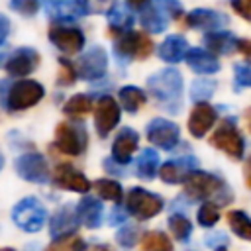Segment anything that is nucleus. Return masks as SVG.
<instances>
[{
	"mask_svg": "<svg viewBox=\"0 0 251 251\" xmlns=\"http://www.w3.org/2000/svg\"><path fill=\"white\" fill-rule=\"evenodd\" d=\"M227 224L231 227V231L245 239V241H251V218L243 212V210H231L227 212Z\"/></svg>",
	"mask_w": 251,
	"mask_h": 251,
	"instance_id": "29",
	"label": "nucleus"
},
{
	"mask_svg": "<svg viewBox=\"0 0 251 251\" xmlns=\"http://www.w3.org/2000/svg\"><path fill=\"white\" fill-rule=\"evenodd\" d=\"M233 75H235V86H237V88H247V86H251V67H249V65L237 63V65L233 67Z\"/></svg>",
	"mask_w": 251,
	"mask_h": 251,
	"instance_id": "41",
	"label": "nucleus"
},
{
	"mask_svg": "<svg viewBox=\"0 0 251 251\" xmlns=\"http://www.w3.org/2000/svg\"><path fill=\"white\" fill-rule=\"evenodd\" d=\"M124 222H126V212L116 204V208L112 210V216H110V224L118 226V224H124Z\"/></svg>",
	"mask_w": 251,
	"mask_h": 251,
	"instance_id": "46",
	"label": "nucleus"
},
{
	"mask_svg": "<svg viewBox=\"0 0 251 251\" xmlns=\"http://www.w3.org/2000/svg\"><path fill=\"white\" fill-rule=\"evenodd\" d=\"M139 143V133L131 127H122L112 143V159L118 165H127L131 161L133 151L137 149Z\"/></svg>",
	"mask_w": 251,
	"mask_h": 251,
	"instance_id": "19",
	"label": "nucleus"
},
{
	"mask_svg": "<svg viewBox=\"0 0 251 251\" xmlns=\"http://www.w3.org/2000/svg\"><path fill=\"white\" fill-rule=\"evenodd\" d=\"M231 8L243 20H251V0H231Z\"/></svg>",
	"mask_w": 251,
	"mask_h": 251,
	"instance_id": "43",
	"label": "nucleus"
},
{
	"mask_svg": "<svg viewBox=\"0 0 251 251\" xmlns=\"http://www.w3.org/2000/svg\"><path fill=\"white\" fill-rule=\"evenodd\" d=\"M245 182H247V186L251 188V157L245 161Z\"/></svg>",
	"mask_w": 251,
	"mask_h": 251,
	"instance_id": "51",
	"label": "nucleus"
},
{
	"mask_svg": "<svg viewBox=\"0 0 251 251\" xmlns=\"http://www.w3.org/2000/svg\"><path fill=\"white\" fill-rule=\"evenodd\" d=\"M45 10L57 22L76 20L86 14L84 6L78 0H45Z\"/></svg>",
	"mask_w": 251,
	"mask_h": 251,
	"instance_id": "22",
	"label": "nucleus"
},
{
	"mask_svg": "<svg viewBox=\"0 0 251 251\" xmlns=\"http://www.w3.org/2000/svg\"><path fill=\"white\" fill-rule=\"evenodd\" d=\"M206 245H212V247L220 249V247L227 245V237L224 233H214V237H206Z\"/></svg>",
	"mask_w": 251,
	"mask_h": 251,
	"instance_id": "45",
	"label": "nucleus"
},
{
	"mask_svg": "<svg viewBox=\"0 0 251 251\" xmlns=\"http://www.w3.org/2000/svg\"><path fill=\"white\" fill-rule=\"evenodd\" d=\"M163 208H165V200L159 194L149 192V190H145L141 186L129 188V192L126 196V210H127V214H131L139 222L155 218L157 214L163 212Z\"/></svg>",
	"mask_w": 251,
	"mask_h": 251,
	"instance_id": "5",
	"label": "nucleus"
},
{
	"mask_svg": "<svg viewBox=\"0 0 251 251\" xmlns=\"http://www.w3.org/2000/svg\"><path fill=\"white\" fill-rule=\"evenodd\" d=\"M159 171V153L153 147L141 149L139 157L135 159V175L141 180H153Z\"/></svg>",
	"mask_w": 251,
	"mask_h": 251,
	"instance_id": "26",
	"label": "nucleus"
},
{
	"mask_svg": "<svg viewBox=\"0 0 251 251\" xmlns=\"http://www.w3.org/2000/svg\"><path fill=\"white\" fill-rule=\"evenodd\" d=\"M94 188L96 192L104 198V200H110V202H116L120 204L122 198H124V188L118 180H112V178H98L94 180Z\"/></svg>",
	"mask_w": 251,
	"mask_h": 251,
	"instance_id": "31",
	"label": "nucleus"
},
{
	"mask_svg": "<svg viewBox=\"0 0 251 251\" xmlns=\"http://www.w3.org/2000/svg\"><path fill=\"white\" fill-rule=\"evenodd\" d=\"M8 33H10V20L4 14H0V45L6 41Z\"/></svg>",
	"mask_w": 251,
	"mask_h": 251,
	"instance_id": "47",
	"label": "nucleus"
},
{
	"mask_svg": "<svg viewBox=\"0 0 251 251\" xmlns=\"http://www.w3.org/2000/svg\"><path fill=\"white\" fill-rule=\"evenodd\" d=\"M108 22L112 29H118V33L129 31L131 24H133V14L129 8H124L120 4H116L110 12H108Z\"/></svg>",
	"mask_w": 251,
	"mask_h": 251,
	"instance_id": "30",
	"label": "nucleus"
},
{
	"mask_svg": "<svg viewBox=\"0 0 251 251\" xmlns=\"http://www.w3.org/2000/svg\"><path fill=\"white\" fill-rule=\"evenodd\" d=\"M90 110H92V96L90 94H75L63 106V112L69 116H82V114H88Z\"/></svg>",
	"mask_w": 251,
	"mask_h": 251,
	"instance_id": "34",
	"label": "nucleus"
},
{
	"mask_svg": "<svg viewBox=\"0 0 251 251\" xmlns=\"http://www.w3.org/2000/svg\"><path fill=\"white\" fill-rule=\"evenodd\" d=\"M84 251H112V247L106 243H86Z\"/></svg>",
	"mask_w": 251,
	"mask_h": 251,
	"instance_id": "49",
	"label": "nucleus"
},
{
	"mask_svg": "<svg viewBox=\"0 0 251 251\" xmlns=\"http://www.w3.org/2000/svg\"><path fill=\"white\" fill-rule=\"evenodd\" d=\"M218 112L206 102H198L188 116V131L192 137H204L216 124Z\"/></svg>",
	"mask_w": 251,
	"mask_h": 251,
	"instance_id": "17",
	"label": "nucleus"
},
{
	"mask_svg": "<svg viewBox=\"0 0 251 251\" xmlns=\"http://www.w3.org/2000/svg\"><path fill=\"white\" fill-rule=\"evenodd\" d=\"M55 145L61 153L78 157L88 147V131L82 122H61L55 129Z\"/></svg>",
	"mask_w": 251,
	"mask_h": 251,
	"instance_id": "4",
	"label": "nucleus"
},
{
	"mask_svg": "<svg viewBox=\"0 0 251 251\" xmlns=\"http://www.w3.org/2000/svg\"><path fill=\"white\" fill-rule=\"evenodd\" d=\"M122 120V108L118 106V102L104 94L100 96L96 108H94V127H96V133L100 137H106L110 135V131L120 124Z\"/></svg>",
	"mask_w": 251,
	"mask_h": 251,
	"instance_id": "11",
	"label": "nucleus"
},
{
	"mask_svg": "<svg viewBox=\"0 0 251 251\" xmlns=\"http://www.w3.org/2000/svg\"><path fill=\"white\" fill-rule=\"evenodd\" d=\"M118 98H120V106L129 114L139 112V108L147 102V94L141 88L131 86V84L129 86H122L120 92H118Z\"/></svg>",
	"mask_w": 251,
	"mask_h": 251,
	"instance_id": "27",
	"label": "nucleus"
},
{
	"mask_svg": "<svg viewBox=\"0 0 251 251\" xmlns=\"http://www.w3.org/2000/svg\"><path fill=\"white\" fill-rule=\"evenodd\" d=\"M188 53V41L182 35H169L159 45V57L165 63H178Z\"/></svg>",
	"mask_w": 251,
	"mask_h": 251,
	"instance_id": "25",
	"label": "nucleus"
},
{
	"mask_svg": "<svg viewBox=\"0 0 251 251\" xmlns=\"http://www.w3.org/2000/svg\"><path fill=\"white\" fill-rule=\"evenodd\" d=\"M184 24L192 29H202V31H216L218 27H222L224 24H227V18L216 10H206V8H198L192 10L190 14H186Z\"/></svg>",
	"mask_w": 251,
	"mask_h": 251,
	"instance_id": "20",
	"label": "nucleus"
},
{
	"mask_svg": "<svg viewBox=\"0 0 251 251\" xmlns=\"http://www.w3.org/2000/svg\"><path fill=\"white\" fill-rule=\"evenodd\" d=\"M39 65V53L31 47H20L6 59V71L10 76H27Z\"/></svg>",
	"mask_w": 251,
	"mask_h": 251,
	"instance_id": "16",
	"label": "nucleus"
},
{
	"mask_svg": "<svg viewBox=\"0 0 251 251\" xmlns=\"http://www.w3.org/2000/svg\"><path fill=\"white\" fill-rule=\"evenodd\" d=\"M216 251H226V247H220V249H216Z\"/></svg>",
	"mask_w": 251,
	"mask_h": 251,
	"instance_id": "55",
	"label": "nucleus"
},
{
	"mask_svg": "<svg viewBox=\"0 0 251 251\" xmlns=\"http://www.w3.org/2000/svg\"><path fill=\"white\" fill-rule=\"evenodd\" d=\"M141 251H173V243L163 231H147L141 239Z\"/></svg>",
	"mask_w": 251,
	"mask_h": 251,
	"instance_id": "32",
	"label": "nucleus"
},
{
	"mask_svg": "<svg viewBox=\"0 0 251 251\" xmlns=\"http://www.w3.org/2000/svg\"><path fill=\"white\" fill-rule=\"evenodd\" d=\"M239 39L229 31H210L204 37V45L214 55H229L237 49Z\"/></svg>",
	"mask_w": 251,
	"mask_h": 251,
	"instance_id": "24",
	"label": "nucleus"
},
{
	"mask_svg": "<svg viewBox=\"0 0 251 251\" xmlns=\"http://www.w3.org/2000/svg\"><path fill=\"white\" fill-rule=\"evenodd\" d=\"M210 145L216 147V149H220V151H224L227 157H231L235 161L243 159V153H245V139L239 133L233 118L224 120L214 129V133L210 137Z\"/></svg>",
	"mask_w": 251,
	"mask_h": 251,
	"instance_id": "7",
	"label": "nucleus"
},
{
	"mask_svg": "<svg viewBox=\"0 0 251 251\" xmlns=\"http://www.w3.org/2000/svg\"><path fill=\"white\" fill-rule=\"evenodd\" d=\"M49 39L59 51L67 55H75L84 47V33L75 25H61V24L51 25Z\"/></svg>",
	"mask_w": 251,
	"mask_h": 251,
	"instance_id": "13",
	"label": "nucleus"
},
{
	"mask_svg": "<svg viewBox=\"0 0 251 251\" xmlns=\"http://www.w3.org/2000/svg\"><path fill=\"white\" fill-rule=\"evenodd\" d=\"M10 8L22 16H35L39 12V0H10Z\"/></svg>",
	"mask_w": 251,
	"mask_h": 251,
	"instance_id": "38",
	"label": "nucleus"
},
{
	"mask_svg": "<svg viewBox=\"0 0 251 251\" xmlns=\"http://www.w3.org/2000/svg\"><path fill=\"white\" fill-rule=\"evenodd\" d=\"M147 90L167 112L176 114L182 104V75L176 69H161L147 78Z\"/></svg>",
	"mask_w": 251,
	"mask_h": 251,
	"instance_id": "2",
	"label": "nucleus"
},
{
	"mask_svg": "<svg viewBox=\"0 0 251 251\" xmlns=\"http://www.w3.org/2000/svg\"><path fill=\"white\" fill-rule=\"evenodd\" d=\"M78 2L84 6L86 14H100V12L108 14L118 4V0H78Z\"/></svg>",
	"mask_w": 251,
	"mask_h": 251,
	"instance_id": "39",
	"label": "nucleus"
},
{
	"mask_svg": "<svg viewBox=\"0 0 251 251\" xmlns=\"http://www.w3.org/2000/svg\"><path fill=\"white\" fill-rule=\"evenodd\" d=\"M151 51H153V41L143 31H133V29L124 31V33H120V37L114 43L116 57H120L124 61L147 59L151 55Z\"/></svg>",
	"mask_w": 251,
	"mask_h": 251,
	"instance_id": "8",
	"label": "nucleus"
},
{
	"mask_svg": "<svg viewBox=\"0 0 251 251\" xmlns=\"http://www.w3.org/2000/svg\"><path fill=\"white\" fill-rule=\"evenodd\" d=\"M237 49H239V51L245 55V59L251 63V41H249V39H239Z\"/></svg>",
	"mask_w": 251,
	"mask_h": 251,
	"instance_id": "48",
	"label": "nucleus"
},
{
	"mask_svg": "<svg viewBox=\"0 0 251 251\" xmlns=\"http://www.w3.org/2000/svg\"><path fill=\"white\" fill-rule=\"evenodd\" d=\"M137 233H139L137 227H133V226H124V227L118 231L116 239H118V243H120L122 247L129 249V247L135 245V241H137Z\"/></svg>",
	"mask_w": 251,
	"mask_h": 251,
	"instance_id": "40",
	"label": "nucleus"
},
{
	"mask_svg": "<svg viewBox=\"0 0 251 251\" xmlns=\"http://www.w3.org/2000/svg\"><path fill=\"white\" fill-rule=\"evenodd\" d=\"M16 173L20 178L35 182V184H45L51 176L45 157L41 153H35V151L24 153L16 159Z\"/></svg>",
	"mask_w": 251,
	"mask_h": 251,
	"instance_id": "9",
	"label": "nucleus"
},
{
	"mask_svg": "<svg viewBox=\"0 0 251 251\" xmlns=\"http://www.w3.org/2000/svg\"><path fill=\"white\" fill-rule=\"evenodd\" d=\"M126 2H127L129 10H143L149 4V0H126Z\"/></svg>",
	"mask_w": 251,
	"mask_h": 251,
	"instance_id": "50",
	"label": "nucleus"
},
{
	"mask_svg": "<svg viewBox=\"0 0 251 251\" xmlns=\"http://www.w3.org/2000/svg\"><path fill=\"white\" fill-rule=\"evenodd\" d=\"M155 2H157V8L163 14H169L171 18H178L182 14V6L178 0H155Z\"/></svg>",
	"mask_w": 251,
	"mask_h": 251,
	"instance_id": "42",
	"label": "nucleus"
},
{
	"mask_svg": "<svg viewBox=\"0 0 251 251\" xmlns=\"http://www.w3.org/2000/svg\"><path fill=\"white\" fill-rule=\"evenodd\" d=\"M169 229H171V233H173L178 241H182V243H186V241L190 239V235H192V224H190V220H188L186 216H182V214H173V216H169Z\"/></svg>",
	"mask_w": 251,
	"mask_h": 251,
	"instance_id": "33",
	"label": "nucleus"
},
{
	"mask_svg": "<svg viewBox=\"0 0 251 251\" xmlns=\"http://www.w3.org/2000/svg\"><path fill=\"white\" fill-rule=\"evenodd\" d=\"M184 190L190 198H198L204 202H214L218 206H226L233 200V194L226 180L214 173L206 171H194L184 180Z\"/></svg>",
	"mask_w": 251,
	"mask_h": 251,
	"instance_id": "1",
	"label": "nucleus"
},
{
	"mask_svg": "<svg viewBox=\"0 0 251 251\" xmlns=\"http://www.w3.org/2000/svg\"><path fill=\"white\" fill-rule=\"evenodd\" d=\"M139 20H141V25L151 33H161L167 27V18L157 6H145L139 14Z\"/></svg>",
	"mask_w": 251,
	"mask_h": 251,
	"instance_id": "28",
	"label": "nucleus"
},
{
	"mask_svg": "<svg viewBox=\"0 0 251 251\" xmlns=\"http://www.w3.org/2000/svg\"><path fill=\"white\" fill-rule=\"evenodd\" d=\"M0 251H16V249H12V247H0Z\"/></svg>",
	"mask_w": 251,
	"mask_h": 251,
	"instance_id": "54",
	"label": "nucleus"
},
{
	"mask_svg": "<svg viewBox=\"0 0 251 251\" xmlns=\"http://www.w3.org/2000/svg\"><path fill=\"white\" fill-rule=\"evenodd\" d=\"M45 251H73V241L71 239H53V243L47 245Z\"/></svg>",
	"mask_w": 251,
	"mask_h": 251,
	"instance_id": "44",
	"label": "nucleus"
},
{
	"mask_svg": "<svg viewBox=\"0 0 251 251\" xmlns=\"http://www.w3.org/2000/svg\"><path fill=\"white\" fill-rule=\"evenodd\" d=\"M186 65L198 73V75H214L220 71V61L214 53L206 51V49H200V47H194V49H188L186 53Z\"/></svg>",
	"mask_w": 251,
	"mask_h": 251,
	"instance_id": "21",
	"label": "nucleus"
},
{
	"mask_svg": "<svg viewBox=\"0 0 251 251\" xmlns=\"http://www.w3.org/2000/svg\"><path fill=\"white\" fill-rule=\"evenodd\" d=\"M147 139L161 149H175L180 141V127L165 118H153L145 127Z\"/></svg>",
	"mask_w": 251,
	"mask_h": 251,
	"instance_id": "10",
	"label": "nucleus"
},
{
	"mask_svg": "<svg viewBox=\"0 0 251 251\" xmlns=\"http://www.w3.org/2000/svg\"><path fill=\"white\" fill-rule=\"evenodd\" d=\"M78 226H80L78 214L69 204L61 206L53 214V218L49 220V231H51V237L53 239H69L71 233H76Z\"/></svg>",
	"mask_w": 251,
	"mask_h": 251,
	"instance_id": "15",
	"label": "nucleus"
},
{
	"mask_svg": "<svg viewBox=\"0 0 251 251\" xmlns=\"http://www.w3.org/2000/svg\"><path fill=\"white\" fill-rule=\"evenodd\" d=\"M53 184L63 188V190H71V192H80V194H86L90 190V180L78 171L75 169L73 165L69 163H61L57 169H55V175H53Z\"/></svg>",
	"mask_w": 251,
	"mask_h": 251,
	"instance_id": "14",
	"label": "nucleus"
},
{
	"mask_svg": "<svg viewBox=\"0 0 251 251\" xmlns=\"http://www.w3.org/2000/svg\"><path fill=\"white\" fill-rule=\"evenodd\" d=\"M214 90H216V82L198 78V80H194L192 86H190V96H192L194 102H202V100L210 98V96L214 94Z\"/></svg>",
	"mask_w": 251,
	"mask_h": 251,
	"instance_id": "36",
	"label": "nucleus"
},
{
	"mask_svg": "<svg viewBox=\"0 0 251 251\" xmlns=\"http://www.w3.org/2000/svg\"><path fill=\"white\" fill-rule=\"evenodd\" d=\"M2 167H4V155H2V151H0V171H2Z\"/></svg>",
	"mask_w": 251,
	"mask_h": 251,
	"instance_id": "53",
	"label": "nucleus"
},
{
	"mask_svg": "<svg viewBox=\"0 0 251 251\" xmlns=\"http://www.w3.org/2000/svg\"><path fill=\"white\" fill-rule=\"evenodd\" d=\"M196 220L202 227H212L218 224L220 220V208L218 204L214 202H204L200 208H198V214H196Z\"/></svg>",
	"mask_w": 251,
	"mask_h": 251,
	"instance_id": "35",
	"label": "nucleus"
},
{
	"mask_svg": "<svg viewBox=\"0 0 251 251\" xmlns=\"http://www.w3.org/2000/svg\"><path fill=\"white\" fill-rule=\"evenodd\" d=\"M43 96H45V88L37 80L22 78L18 82L8 84V88H6L4 80L0 82V102H2L4 110H10V112L27 110V108L35 106Z\"/></svg>",
	"mask_w": 251,
	"mask_h": 251,
	"instance_id": "3",
	"label": "nucleus"
},
{
	"mask_svg": "<svg viewBox=\"0 0 251 251\" xmlns=\"http://www.w3.org/2000/svg\"><path fill=\"white\" fill-rule=\"evenodd\" d=\"M196 167H198V159L186 155L176 161H167L159 169V176L167 184H178V182H184L188 178V175L196 171Z\"/></svg>",
	"mask_w": 251,
	"mask_h": 251,
	"instance_id": "18",
	"label": "nucleus"
},
{
	"mask_svg": "<svg viewBox=\"0 0 251 251\" xmlns=\"http://www.w3.org/2000/svg\"><path fill=\"white\" fill-rule=\"evenodd\" d=\"M59 67H61V71H59L57 82L61 86H71L76 80V76H78L76 75V67H73L71 61H67V59H59Z\"/></svg>",
	"mask_w": 251,
	"mask_h": 251,
	"instance_id": "37",
	"label": "nucleus"
},
{
	"mask_svg": "<svg viewBox=\"0 0 251 251\" xmlns=\"http://www.w3.org/2000/svg\"><path fill=\"white\" fill-rule=\"evenodd\" d=\"M108 71V55L102 47L94 45L76 61V75L84 80H98Z\"/></svg>",
	"mask_w": 251,
	"mask_h": 251,
	"instance_id": "12",
	"label": "nucleus"
},
{
	"mask_svg": "<svg viewBox=\"0 0 251 251\" xmlns=\"http://www.w3.org/2000/svg\"><path fill=\"white\" fill-rule=\"evenodd\" d=\"M102 212L104 206L100 200H96L94 196H84L78 206H76V214L82 226H86L88 229H96L102 226Z\"/></svg>",
	"mask_w": 251,
	"mask_h": 251,
	"instance_id": "23",
	"label": "nucleus"
},
{
	"mask_svg": "<svg viewBox=\"0 0 251 251\" xmlns=\"http://www.w3.org/2000/svg\"><path fill=\"white\" fill-rule=\"evenodd\" d=\"M4 59H6V53H4V51H0V65L4 63Z\"/></svg>",
	"mask_w": 251,
	"mask_h": 251,
	"instance_id": "52",
	"label": "nucleus"
},
{
	"mask_svg": "<svg viewBox=\"0 0 251 251\" xmlns=\"http://www.w3.org/2000/svg\"><path fill=\"white\" fill-rule=\"evenodd\" d=\"M12 220L20 229L35 233L47 222V208L35 196H25L12 208Z\"/></svg>",
	"mask_w": 251,
	"mask_h": 251,
	"instance_id": "6",
	"label": "nucleus"
}]
</instances>
